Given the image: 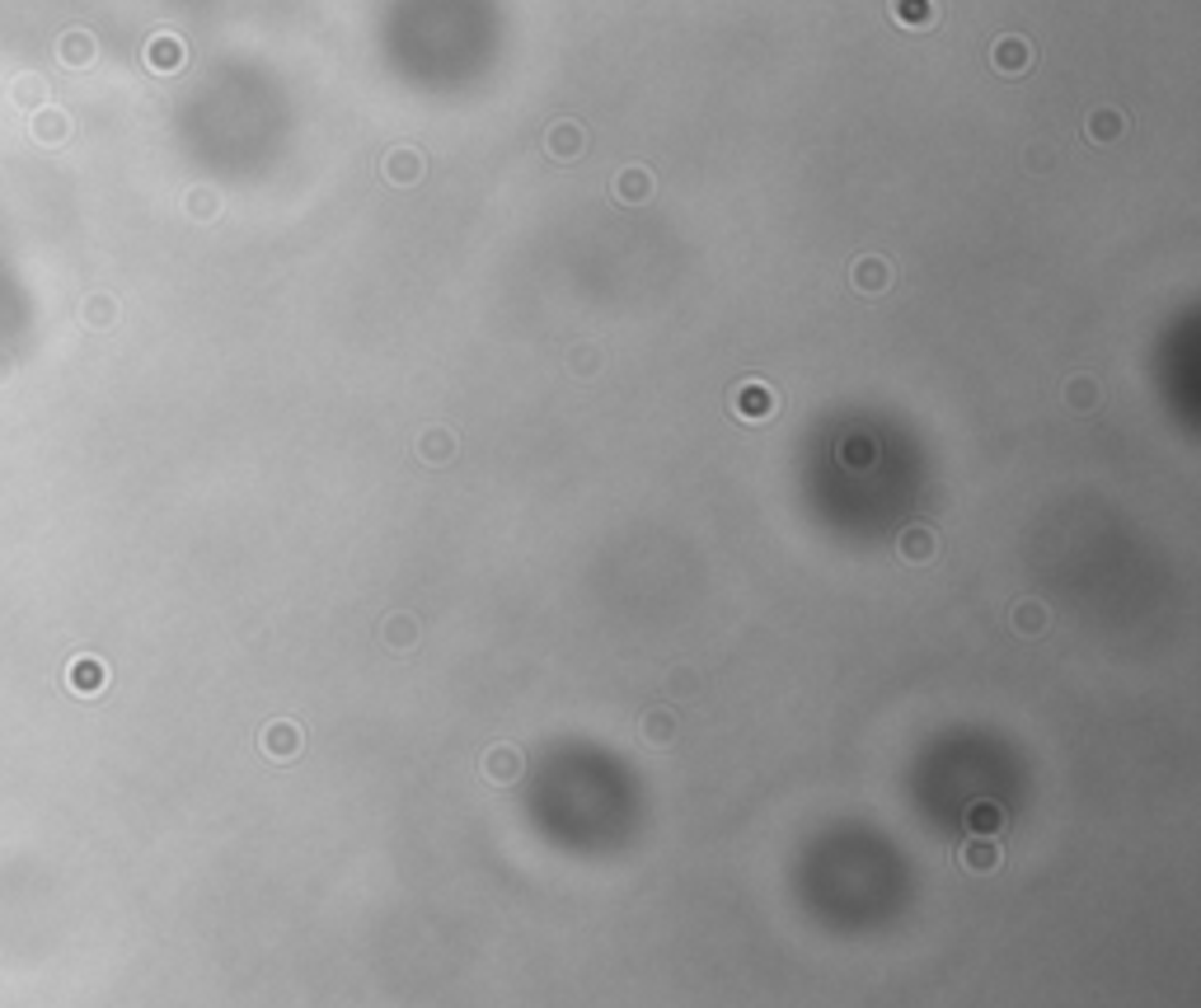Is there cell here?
<instances>
[{"instance_id": "cell-1", "label": "cell", "mask_w": 1201, "mask_h": 1008, "mask_svg": "<svg viewBox=\"0 0 1201 1008\" xmlns=\"http://www.w3.org/2000/svg\"><path fill=\"white\" fill-rule=\"evenodd\" d=\"M774 409H780V395H774L765 381H741L733 389V413L741 422H770Z\"/></svg>"}, {"instance_id": "cell-22", "label": "cell", "mask_w": 1201, "mask_h": 1008, "mask_svg": "<svg viewBox=\"0 0 1201 1008\" xmlns=\"http://www.w3.org/2000/svg\"><path fill=\"white\" fill-rule=\"evenodd\" d=\"M573 371H578V375H592V371H596V352H592V348H578V352H573Z\"/></svg>"}, {"instance_id": "cell-2", "label": "cell", "mask_w": 1201, "mask_h": 1008, "mask_svg": "<svg viewBox=\"0 0 1201 1008\" xmlns=\"http://www.w3.org/2000/svg\"><path fill=\"white\" fill-rule=\"evenodd\" d=\"M545 150H549V160L573 164V160H578L582 150H587V127L578 123V117H559V123H549Z\"/></svg>"}, {"instance_id": "cell-20", "label": "cell", "mask_w": 1201, "mask_h": 1008, "mask_svg": "<svg viewBox=\"0 0 1201 1008\" xmlns=\"http://www.w3.org/2000/svg\"><path fill=\"white\" fill-rule=\"evenodd\" d=\"M845 465H874V442H845Z\"/></svg>"}, {"instance_id": "cell-16", "label": "cell", "mask_w": 1201, "mask_h": 1008, "mask_svg": "<svg viewBox=\"0 0 1201 1008\" xmlns=\"http://www.w3.org/2000/svg\"><path fill=\"white\" fill-rule=\"evenodd\" d=\"M263 746L277 755V761H287V755H297V751H301V732L291 727V722H273V727L263 732Z\"/></svg>"}, {"instance_id": "cell-10", "label": "cell", "mask_w": 1201, "mask_h": 1008, "mask_svg": "<svg viewBox=\"0 0 1201 1008\" xmlns=\"http://www.w3.org/2000/svg\"><path fill=\"white\" fill-rule=\"evenodd\" d=\"M897 554L906 563H929L939 554V535L929 526H911V530H901V535H897Z\"/></svg>"}, {"instance_id": "cell-21", "label": "cell", "mask_w": 1201, "mask_h": 1008, "mask_svg": "<svg viewBox=\"0 0 1201 1008\" xmlns=\"http://www.w3.org/2000/svg\"><path fill=\"white\" fill-rule=\"evenodd\" d=\"M1052 164H1056V150H1052V146H1028V170L1042 174V170H1052Z\"/></svg>"}, {"instance_id": "cell-17", "label": "cell", "mask_w": 1201, "mask_h": 1008, "mask_svg": "<svg viewBox=\"0 0 1201 1008\" xmlns=\"http://www.w3.org/2000/svg\"><path fill=\"white\" fill-rule=\"evenodd\" d=\"M1066 403L1075 413H1089L1093 403H1099V381H1093V375H1070V381H1066Z\"/></svg>"}, {"instance_id": "cell-4", "label": "cell", "mask_w": 1201, "mask_h": 1008, "mask_svg": "<svg viewBox=\"0 0 1201 1008\" xmlns=\"http://www.w3.org/2000/svg\"><path fill=\"white\" fill-rule=\"evenodd\" d=\"M422 170H428V160H422V150H414V146H395L381 164L385 183H395V188H414L422 179Z\"/></svg>"}, {"instance_id": "cell-5", "label": "cell", "mask_w": 1201, "mask_h": 1008, "mask_svg": "<svg viewBox=\"0 0 1201 1008\" xmlns=\"http://www.w3.org/2000/svg\"><path fill=\"white\" fill-rule=\"evenodd\" d=\"M991 66L999 70V76H1023V70L1032 66V43L1019 38V33H1005L991 52Z\"/></svg>"}, {"instance_id": "cell-12", "label": "cell", "mask_w": 1201, "mask_h": 1008, "mask_svg": "<svg viewBox=\"0 0 1201 1008\" xmlns=\"http://www.w3.org/2000/svg\"><path fill=\"white\" fill-rule=\"evenodd\" d=\"M962 868L967 873H995L999 868V849H995V839L991 835H972L967 845H962Z\"/></svg>"}, {"instance_id": "cell-19", "label": "cell", "mask_w": 1201, "mask_h": 1008, "mask_svg": "<svg viewBox=\"0 0 1201 1008\" xmlns=\"http://www.w3.org/2000/svg\"><path fill=\"white\" fill-rule=\"evenodd\" d=\"M667 685H671V694H676V699H690L694 690H700V671L686 667V661H676V671L667 675Z\"/></svg>"}, {"instance_id": "cell-3", "label": "cell", "mask_w": 1201, "mask_h": 1008, "mask_svg": "<svg viewBox=\"0 0 1201 1008\" xmlns=\"http://www.w3.org/2000/svg\"><path fill=\"white\" fill-rule=\"evenodd\" d=\"M479 769H484V779H489V784L508 788V784H516V779H522L526 761H522V751H516V746L498 741V746H493V751L484 755V761H479Z\"/></svg>"}, {"instance_id": "cell-11", "label": "cell", "mask_w": 1201, "mask_h": 1008, "mask_svg": "<svg viewBox=\"0 0 1201 1008\" xmlns=\"http://www.w3.org/2000/svg\"><path fill=\"white\" fill-rule=\"evenodd\" d=\"M1085 137L1099 141V146H1112L1117 137H1126V117L1117 113V109H1093V113L1085 117Z\"/></svg>"}, {"instance_id": "cell-6", "label": "cell", "mask_w": 1201, "mask_h": 1008, "mask_svg": "<svg viewBox=\"0 0 1201 1008\" xmlns=\"http://www.w3.org/2000/svg\"><path fill=\"white\" fill-rule=\"evenodd\" d=\"M850 282H854V291H864V295H882L892 287V263L878 254H864V258H854Z\"/></svg>"}, {"instance_id": "cell-13", "label": "cell", "mask_w": 1201, "mask_h": 1008, "mask_svg": "<svg viewBox=\"0 0 1201 1008\" xmlns=\"http://www.w3.org/2000/svg\"><path fill=\"white\" fill-rule=\"evenodd\" d=\"M1009 624H1014L1023 638H1038V634H1046L1052 614H1046V605H1042V601H1019L1014 610H1009Z\"/></svg>"}, {"instance_id": "cell-18", "label": "cell", "mask_w": 1201, "mask_h": 1008, "mask_svg": "<svg viewBox=\"0 0 1201 1008\" xmlns=\"http://www.w3.org/2000/svg\"><path fill=\"white\" fill-rule=\"evenodd\" d=\"M999 826H1005V816H999L995 802H972L967 806V830H972V835H995Z\"/></svg>"}, {"instance_id": "cell-9", "label": "cell", "mask_w": 1201, "mask_h": 1008, "mask_svg": "<svg viewBox=\"0 0 1201 1008\" xmlns=\"http://www.w3.org/2000/svg\"><path fill=\"white\" fill-rule=\"evenodd\" d=\"M418 638H422V628H418L414 614H390V620L381 624V643H385V652H395V657L414 652Z\"/></svg>"}, {"instance_id": "cell-15", "label": "cell", "mask_w": 1201, "mask_h": 1008, "mask_svg": "<svg viewBox=\"0 0 1201 1008\" xmlns=\"http://www.w3.org/2000/svg\"><path fill=\"white\" fill-rule=\"evenodd\" d=\"M892 19L906 29H929V23H939V5L934 0H892Z\"/></svg>"}, {"instance_id": "cell-7", "label": "cell", "mask_w": 1201, "mask_h": 1008, "mask_svg": "<svg viewBox=\"0 0 1201 1008\" xmlns=\"http://www.w3.org/2000/svg\"><path fill=\"white\" fill-rule=\"evenodd\" d=\"M418 460L422 465H451L455 460V450H461V442H455V432L451 427H428V432L418 436Z\"/></svg>"}, {"instance_id": "cell-14", "label": "cell", "mask_w": 1201, "mask_h": 1008, "mask_svg": "<svg viewBox=\"0 0 1201 1008\" xmlns=\"http://www.w3.org/2000/svg\"><path fill=\"white\" fill-rule=\"evenodd\" d=\"M639 732L647 737V746H671L676 741V714L671 708H647L639 718Z\"/></svg>"}, {"instance_id": "cell-8", "label": "cell", "mask_w": 1201, "mask_h": 1008, "mask_svg": "<svg viewBox=\"0 0 1201 1008\" xmlns=\"http://www.w3.org/2000/svg\"><path fill=\"white\" fill-rule=\"evenodd\" d=\"M615 197L624 202V207H643V202L653 197V170H643V164H624V170L615 174Z\"/></svg>"}]
</instances>
